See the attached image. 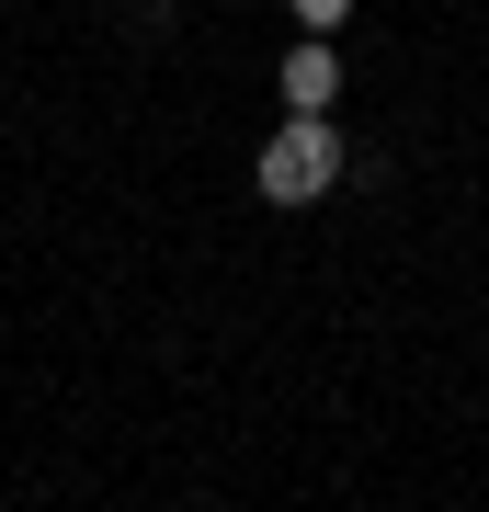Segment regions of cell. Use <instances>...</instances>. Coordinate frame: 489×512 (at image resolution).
Listing matches in <instances>:
<instances>
[{
  "instance_id": "obj_4",
  "label": "cell",
  "mask_w": 489,
  "mask_h": 512,
  "mask_svg": "<svg viewBox=\"0 0 489 512\" xmlns=\"http://www.w3.org/2000/svg\"><path fill=\"white\" fill-rule=\"evenodd\" d=\"M285 12H296V35H342V23H353V0H285Z\"/></svg>"
},
{
  "instance_id": "obj_1",
  "label": "cell",
  "mask_w": 489,
  "mask_h": 512,
  "mask_svg": "<svg viewBox=\"0 0 489 512\" xmlns=\"http://www.w3.org/2000/svg\"><path fill=\"white\" fill-rule=\"evenodd\" d=\"M353 183V137H342V114H285V126L262 137V160H251V194L262 205H319V194H342Z\"/></svg>"
},
{
  "instance_id": "obj_3",
  "label": "cell",
  "mask_w": 489,
  "mask_h": 512,
  "mask_svg": "<svg viewBox=\"0 0 489 512\" xmlns=\"http://www.w3.org/2000/svg\"><path fill=\"white\" fill-rule=\"evenodd\" d=\"M126 35L137 46H171L182 35V0H126Z\"/></svg>"
},
{
  "instance_id": "obj_2",
  "label": "cell",
  "mask_w": 489,
  "mask_h": 512,
  "mask_svg": "<svg viewBox=\"0 0 489 512\" xmlns=\"http://www.w3.org/2000/svg\"><path fill=\"white\" fill-rule=\"evenodd\" d=\"M342 46H330V35H296L285 57H273V92H285V114H342Z\"/></svg>"
}]
</instances>
